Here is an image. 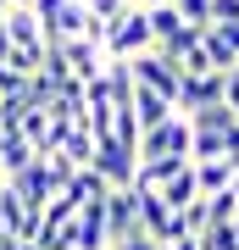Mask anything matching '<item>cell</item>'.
Segmentation results:
<instances>
[{
    "instance_id": "obj_2",
    "label": "cell",
    "mask_w": 239,
    "mask_h": 250,
    "mask_svg": "<svg viewBox=\"0 0 239 250\" xmlns=\"http://www.w3.org/2000/svg\"><path fill=\"white\" fill-rule=\"evenodd\" d=\"M128 72H133V83H139V89H156L161 100H167V106H173V95H178V83H184V67H178L173 56H161L156 45L133 56V62H128Z\"/></svg>"
},
{
    "instance_id": "obj_23",
    "label": "cell",
    "mask_w": 239,
    "mask_h": 250,
    "mask_svg": "<svg viewBox=\"0 0 239 250\" xmlns=\"http://www.w3.org/2000/svg\"><path fill=\"white\" fill-rule=\"evenodd\" d=\"M6 56H11V39H6V28H0V67H6Z\"/></svg>"
},
{
    "instance_id": "obj_13",
    "label": "cell",
    "mask_w": 239,
    "mask_h": 250,
    "mask_svg": "<svg viewBox=\"0 0 239 250\" xmlns=\"http://www.w3.org/2000/svg\"><path fill=\"white\" fill-rule=\"evenodd\" d=\"M200 62L212 67V72H234V67H239V56L228 50V39H222L217 28H200Z\"/></svg>"
},
{
    "instance_id": "obj_9",
    "label": "cell",
    "mask_w": 239,
    "mask_h": 250,
    "mask_svg": "<svg viewBox=\"0 0 239 250\" xmlns=\"http://www.w3.org/2000/svg\"><path fill=\"white\" fill-rule=\"evenodd\" d=\"M50 50H62V62H67V78H78V83H89V78H100V45H89V39H67V45H50Z\"/></svg>"
},
{
    "instance_id": "obj_5",
    "label": "cell",
    "mask_w": 239,
    "mask_h": 250,
    "mask_svg": "<svg viewBox=\"0 0 239 250\" xmlns=\"http://www.w3.org/2000/svg\"><path fill=\"white\" fill-rule=\"evenodd\" d=\"M6 184L17 189L28 206H44L50 195H62V172L50 167V156H34V161H28V167L17 172V178H6Z\"/></svg>"
},
{
    "instance_id": "obj_24",
    "label": "cell",
    "mask_w": 239,
    "mask_h": 250,
    "mask_svg": "<svg viewBox=\"0 0 239 250\" xmlns=\"http://www.w3.org/2000/svg\"><path fill=\"white\" fill-rule=\"evenodd\" d=\"M133 6H167V0H133Z\"/></svg>"
},
{
    "instance_id": "obj_11",
    "label": "cell",
    "mask_w": 239,
    "mask_h": 250,
    "mask_svg": "<svg viewBox=\"0 0 239 250\" xmlns=\"http://www.w3.org/2000/svg\"><path fill=\"white\" fill-rule=\"evenodd\" d=\"M128 117L139 123V134H145V128H156L161 117H173V106H167L156 89H139V83H133V95H128Z\"/></svg>"
},
{
    "instance_id": "obj_18",
    "label": "cell",
    "mask_w": 239,
    "mask_h": 250,
    "mask_svg": "<svg viewBox=\"0 0 239 250\" xmlns=\"http://www.w3.org/2000/svg\"><path fill=\"white\" fill-rule=\"evenodd\" d=\"M173 11H178L189 28H212V22H206V0H173Z\"/></svg>"
},
{
    "instance_id": "obj_21",
    "label": "cell",
    "mask_w": 239,
    "mask_h": 250,
    "mask_svg": "<svg viewBox=\"0 0 239 250\" xmlns=\"http://www.w3.org/2000/svg\"><path fill=\"white\" fill-rule=\"evenodd\" d=\"M62 6H67V0H28V11H34L39 22H50V17H56V11H62Z\"/></svg>"
},
{
    "instance_id": "obj_6",
    "label": "cell",
    "mask_w": 239,
    "mask_h": 250,
    "mask_svg": "<svg viewBox=\"0 0 239 250\" xmlns=\"http://www.w3.org/2000/svg\"><path fill=\"white\" fill-rule=\"evenodd\" d=\"M217 100H222V72H184V83H178V95H173V111L189 117L200 106H217Z\"/></svg>"
},
{
    "instance_id": "obj_3",
    "label": "cell",
    "mask_w": 239,
    "mask_h": 250,
    "mask_svg": "<svg viewBox=\"0 0 239 250\" xmlns=\"http://www.w3.org/2000/svg\"><path fill=\"white\" fill-rule=\"evenodd\" d=\"M133 156L139 161H156V156H184L189 161V117H161L156 128H145L139 134V145H133Z\"/></svg>"
},
{
    "instance_id": "obj_14",
    "label": "cell",
    "mask_w": 239,
    "mask_h": 250,
    "mask_svg": "<svg viewBox=\"0 0 239 250\" xmlns=\"http://www.w3.org/2000/svg\"><path fill=\"white\" fill-rule=\"evenodd\" d=\"M189 167H195L200 195H222V189L234 184V167H228V161H189Z\"/></svg>"
},
{
    "instance_id": "obj_15",
    "label": "cell",
    "mask_w": 239,
    "mask_h": 250,
    "mask_svg": "<svg viewBox=\"0 0 239 250\" xmlns=\"http://www.w3.org/2000/svg\"><path fill=\"white\" fill-rule=\"evenodd\" d=\"M234 123H239V117H234L228 106H222V100H217V106H200V111H189V128H200V134H228Z\"/></svg>"
},
{
    "instance_id": "obj_4",
    "label": "cell",
    "mask_w": 239,
    "mask_h": 250,
    "mask_svg": "<svg viewBox=\"0 0 239 250\" xmlns=\"http://www.w3.org/2000/svg\"><path fill=\"white\" fill-rule=\"evenodd\" d=\"M89 167L100 172L111 189H128L133 184V167H139V156H133V145H123V139H95V156H89Z\"/></svg>"
},
{
    "instance_id": "obj_19",
    "label": "cell",
    "mask_w": 239,
    "mask_h": 250,
    "mask_svg": "<svg viewBox=\"0 0 239 250\" xmlns=\"http://www.w3.org/2000/svg\"><path fill=\"white\" fill-rule=\"evenodd\" d=\"M206 22H239V0H206Z\"/></svg>"
},
{
    "instance_id": "obj_20",
    "label": "cell",
    "mask_w": 239,
    "mask_h": 250,
    "mask_svg": "<svg viewBox=\"0 0 239 250\" xmlns=\"http://www.w3.org/2000/svg\"><path fill=\"white\" fill-rule=\"evenodd\" d=\"M106 250H156V239L151 233H128V239H111Z\"/></svg>"
},
{
    "instance_id": "obj_10",
    "label": "cell",
    "mask_w": 239,
    "mask_h": 250,
    "mask_svg": "<svg viewBox=\"0 0 239 250\" xmlns=\"http://www.w3.org/2000/svg\"><path fill=\"white\" fill-rule=\"evenodd\" d=\"M106 189H111V184L100 178L95 167H72L67 184H62V195H67L72 206H95V200H106Z\"/></svg>"
},
{
    "instance_id": "obj_7",
    "label": "cell",
    "mask_w": 239,
    "mask_h": 250,
    "mask_svg": "<svg viewBox=\"0 0 239 250\" xmlns=\"http://www.w3.org/2000/svg\"><path fill=\"white\" fill-rule=\"evenodd\" d=\"M100 211H106V233H111V239L139 233V195H133V189H106Z\"/></svg>"
},
{
    "instance_id": "obj_17",
    "label": "cell",
    "mask_w": 239,
    "mask_h": 250,
    "mask_svg": "<svg viewBox=\"0 0 239 250\" xmlns=\"http://www.w3.org/2000/svg\"><path fill=\"white\" fill-rule=\"evenodd\" d=\"M128 6H133V0H84V11H89L95 22H117Z\"/></svg>"
},
{
    "instance_id": "obj_22",
    "label": "cell",
    "mask_w": 239,
    "mask_h": 250,
    "mask_svg": "<svg viewBox=\"0 0 239 250\" xmlns=\"http://www.w3.org/2000/svg\"><path fill=\"white\" fill-rule=\"evenodd\" d=\"M217 34H222V39H228V50L239 56V22H217Z\"/></svg>"
},
{
    "instance_id": "obj_1",
    "label": "cell",
    "mask_w": 239,
    "mask_h": 250,
    "mask_svg": "<svg viewBox=\"0 0 239 250\" xmlns=\"http://www.w3.org/2000/svg\"><path fill=\"white\" fill-rule=\"evenodd\" d=\"M151 22H145V6H128L117 22H106V39H100V56H111V62H133L139 50H151Z\"/></svg>"
},
{
    "instance_id": "obj_25",
    "label": "cell",
    "mask_w": 239,
    "mask_h": 250,
    "mask_svg": "<svg viewBox=\"0 0 239 250\" xmlns=\"http://www.w3.org/2000/svg\"><path fill=\"white\" fill-rule=\"evenodd\" d=\"M0 17H6V0H0Z\"/></svg>"
},
{
    "instance_id": "obj_8",
    "label": "cell",
    "mask_w": 239,
    "mask_h": 250,
    "mask_svg": "<svg viewBox=\"0 0 239 250\" xmlns=\"http://www.w3.org/2000/svg\"><path fill=\"white\" fill-rule=\"evenodd\" d=\"M106 245H111V233H106L100 200L95 206H78V211H72V250H106Z\"/></svg>"
},
{
    "instance_id": "obj_12",
    "label": "cell",
    "mask_w": 239,
    "mask_h": 250,
    "mask_svg": "<svg viewBox=\"0 0 239 250\" xmlns=\"http://www.w3.org/2000/svg\"><path fill=\"white\" fill-rule=\"evenodd\" d=\"M189 200H200V184H195V167L173 172V178L161 184V206H167V211H184Z\"/></svg>"
},
{
    "instance_id": "obj_16",
    "label": "cell",
    "mask_w": 239,
    "mask_h": 250,
    "mask_svg": "<svg viewBox=\"0 0 239 250\" xmlns=\"http://www.w3.org/2000/svg\"><path fill=\"white\" fill-rule=\"evenodd\" d=\"M200 250H239V228H234V223L206 228V233H200Z\"/></svg>"
}]
</instances>
